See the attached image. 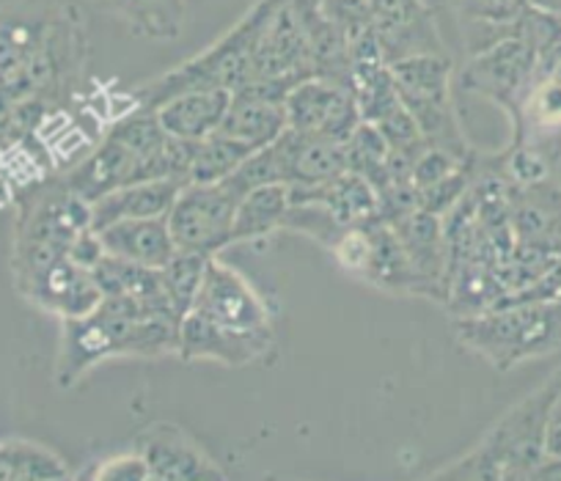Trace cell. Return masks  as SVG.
Listing matches in <instances>:
<instances>
[{
	"instance_id": "cell-1",
	"label": "cell",
	"mask_w": 561,
	"mask_h": 481,
	"mask_svg": "<svg viewBox=\"0 0 561 481\" xmlns=\"http://www.w3.org/2000/svg\"><path fill=\"white\" fill-rule=\"evenodd\" d=\"M180 317L135 302L129 297H102L94 311L64 319L58 347V386L69 388L102 360L163 358L176 355Z\"/></svg>"
},
{
	"instance_id": "cell-2",
	"label": "cell",
	"mask_w": 561,
	"mask_h": 481,
	"mask_svg": "<svg viewBox=\"0 0 561 481\" xmlns=\"http://www.w3.org/2000/svg\"><path fill=\"white\" fill-rule=\"evenodd\" d=\"M561 375L528 393L520 404L510 410L471 451L462 454L444 470L430 473V479L462 481H520L531 479L534 468L545 459V426L548 410L559 391Z\"/></svg>"
},
{
	"instance_id": "cell-3",
	"label": "cell",
	"mask_w": 561,
	"mask_h": 481,
	"mask_svg": "<svg viewBox=\"0 0 561 481\" xmlns=\"http://www.w3.org/2000/svg\"><path fill=\"white\" fill-rule=\"evenodd\" d=\"M455 333L495 369H515L561 347V300L501 302L460 317Z\"/></svg>"
},
{
	"instance_id": "cell-4",
	"label": "cell",
	"mask_w": 561,
	"mask_h": 481,
	"mask_svg": "<svg viewBox=\"0 0 561 481\" xmlns=\"http://www.w3.org/2000/svg\"><path fill=\"white\" fill-rule=\"evenodd\" d=\"M284 0H256L251 12L234 25L226 36H220L209 50L180 67L169 69L160 78L138 85L133 91L135 105L158 107L169 96L180 94L187 89H226L237 91L251 78L253 53H256L259 36L267 28L270 18L278 12Z\"/></svg>"
},
{
	"instance_id": "cell-5",
	"label": "cell",
	"mask_w": 561,
	"mask_h": 481,
	"mask_svg": "<svg viewBox=\"0 0 561 481\" xmlns=\"http://www.w3.org/2000/svg\"><path fill=\"white\" fill-rule=\"evenodd\" d=\"M388 67H391L399 100L415 118L424 140L430 146H440V149L462 157V160L473 157L462 138L460 124H457L455 105H451L455 67H451L449 56L446 53H415V56L397 58Z\"/></svg>"
},
{
	"instance_id": "cell-6",
	"label": "cell",
	"mask_w": 561,
	"mask_h": 481,
	"mask_svg": "<svg viewBox=\"0 0 561 481\" xmlns=\"http://www.w3.org/2000/svg\"><path fill=\"white\" fill-rule=\"evenodd\" d=\"M242 193L224 182H187L169 213V229L176 251L215 256L231 245L237 202Z\"/></svg>"
},
{
	"instance_id": "cell-7",
	"label": "cell",
	"mask_w": 561,
	"mask_h": 481,
	"mask_svg": "<svg viewBox=\"0 0 561 481\" xmlns=\"http://www.w3.org/2000/svg\"><path fill=\"white\" fill-rule=\"evenodd\" d=\"M534 83H537V53L520 36H506L499 45L471 56L457 75V85L462 91L488 96L504 107L510 118L515 116Z\"/></svg>"
},
{
	"instance_id": "cell-8",
	"label": "cell",
	"mask_w": 561,
	"mask_h": 481,
	"mask_svg": "<svg viewBox=\"0 0 561 481\" xmlns=\"http://www.w3.org/2000/svg\"><path fill=\"white\" fill-rule=\"evenodd\" d=\"M191 308L229 331L245 333V336H273L270 311L256 289L237 270L218 262L215 256L209 259L207 273H204Z\"/></svg>"
},
{
	"instance_id": "cell-9",
	"label": "cell",
	"mask_w": 561,
	"mask_h": 481,
	"mask_svg": "<svg viewBox=\"0 0 561 481\" xmlns=\"http://www.w3.org/2000/svg\"><path fill=\"white\" fill-rule=\"evenodd\" d=\"M284 107H287L289 129L331 138L336 144H344L350 133L364 122L350 85L320 78V75L293 85L289 94L284 96Z\"/></svg>"
},
{
	"instance_id": "cell-10",
	"label": "cell",
	"mask_w": 561,
	"mask_h": 481,
	"mask_svg": "<svg viewBox=\"0 0 561 481\" xmlns=\"http://www.w3.org/2000/svg\"><path fill=\"white\" fill-rule=\"evenodd\" d=\"M135 451L147 459L152 481H220L224 470L174 424H154L135 437Z\"/></svg>"
},
{
	"instance_id": "cell-11",
	"label": "cell",
	"mask_w": 561,
	"mask_h": 481,
	"mask_svg": "<svg viewBox=\"0 0 561 481\" xmlns=\"http://www.w3.org/2000/svg\"><path fill=\"white\" fill-rule=\"evenodd\" d=\"M273 336H245L215 325L198 311H185L176 331V355L182 360H218L224 366H245L273 350Z\"/></svg>"
},
{
	"instance_id": "cell-12",
	"label": "cell",
	"mask_w": 561,
	"mask_h": 481,
	"mask_svg": "<svg viewBox=\"0 0 561 481\" xmlns=\"http://www.w3.org/2000/svg\"><path fill=\"white\" fill-rule=\"evenodd\" d=\"M18 280L23 295H28L36 306L47 308V311L61 313L64 319L83 317V313L94 311L102 300V291L91 270L80 267L69 256Z\"/></svg>"
},
{
	"instance_id": "cell-13",
	"label": "cell",
	"mask_w": 561,
	"mask_h": 481,
	"mask_svg": "<svg viewBox=\"0 0 561 481\" xmlns=\"http://www.w3.org/2000/svg\"><path fill=\"white\" fill-rule=\"evenodd\" d=\"M140 180H149L147 163L113 135H105V140L89 157H83V163H78L64 176L69 191H75L89 204Z\"/></svg>"
},
{
	"instance_id": "cell-14",
	"label": "cell",
	"mask_w": 561,
	"mask_h": 481,
	"mask_svg": "<svg viewBox=\"0 0 561 481\" xmlns=\"http://www.w3.org/2000/svg\"><path fill=\"white\" fill-rule=\"evenodd\" d=\"M273 146L278 154L280 180L289 187H314L347 171L344 146L331 138L295 133L287 127L273 140Z\"/></svg>"
},
{
	"instance_id": "cell-15",
	"label": "cell",
	"mask_w": 561,
	"mask_h": 481,
	"mask_svg": "<svg viewBox=\"0 0 561 481\" xmlns=\"http://www.w3.org/2000/svg\"><path fill=\"white\" fill-rule=\"evenodd\" d=\"M284 129H287L284 96L259 89V85H242V89L231 91L229 111L220 124V133L231 135L256 151L273 144Z\"/></svg>"
},
{
	"instance_id": "cell-16",
	"label": "cell",
	"mask_w": 561,
	"mask_h": 481,
	"mask_svg": "<svg viewBox=\"0 0 561 481\" xmlns=\"http://www.w3.org/2000/svg\"><path fill=\"white\" fill-rule=\"evenodd\" d=\"M187 182L180 180H140L124 185L91 204V229L100 231L118 220L169 218L176 196Z\"/></svg>"
},
{
	"instance_id": "cell-17",
	"label": "cell",
	"mask_w": 561,
	"mask_h": 481,
	"mask_svg": "<svg viewBox=\"0 0 561 481\" xmlns=\"http://www.w3.org/2000/svg\"><path fill=\"white\" fill-rule=\"evenodd\" d=\"M107 256L160 270L176 253L169 218L118 220L96 231Z\"/></svg>"
},
{
	"instance_id": "cell-18",
	"label": "cell",
	"mask_w": 561,
	"mask_h": 481,
	"mask_svg": "<svg viewBox=\"0 0 561 481\" xmlns=\"http://www.w3.org/2000/svg\"><path fill=\"white\" fill-rule=\"evenodd\" d=\"M231 91L226 89H187L169 96L154 107L160 124L180 140H202L218 133L229 111Z\"/></svg>"
},
{
	"instance_id": "cell-19",
	"label": "cell",
	"mask_w": 561,
	"mask_h": 481,
	"mask_svg": "<svg viewBox=\"0 0 561 481\" xmlns=\"http://www.w3.org/2000/svg\"><path fill=\"white\" fill-rule=\"evenodd\" d=\"M293 202H314L331 215L336 224L355 226L380 215V198L377 191L353 171H342L333 180L314 187H289Z\"/></svg>"
},
{
	"instance_id": "cell-20",
	"label": "cell",
	"mask_w": 561,
	"mask_h": 481,
	"mask_svg": "<svg viewBox=\"0 0 561 481\" xmlns=\"http://www.w3.org/2000/svg\"><path fill=\"white\" fill-rule=\"evenodd\" d=\"M91 275H94L102 297H129V300L144 302V306L158 308V311L182 319V313L176 311L169 291H165L160 270L124 262V259L107 256L105 253V256L91 267Z\"/></svg>"
},
{
	"instance_id": "cell-21",
	"label": "cell",
	"mask_w": 561,
	"mask_h": 481,
	"mask_svg": "<svg viewBox=\"0 0 561 481\" xmlns=\"http://www.w3.org/2000/svg\"><path fill=\"white\" fill-rule=\"evenodd\" d=\"M289 207H293V196H289V185L284 182H270V185H256L245 191L237 202L231 245L262 240V237L284 229Z\"/></svg>"
},
{
	"instance_id": "cell-22",
	"label": "cell",
	"mask_w": 561,
	"mask_h": 481,
	"mask_svg": "<svg viewBox=\"0 0 561 481\" xmlns=\"http://www.w3.org/2000/svg\"><path fill=\"white\" fill-rule=\"evenodd\" d=\"M102 12L149 39H174L185 23V0H94Z\"/></svg>"
},
{
	"instance_id": "cell-23",
	"label": "cell",
	"mask_w": 561,
	"mask_h": 481,
	"mask_svg": "<svg viewBox=\"0 0 561 481\" xmlns=\"http://www.w3.org/2000/svg\"><path fill=\"white\" fill-rule=\"evenodd\" d=\"M253 154L251 146L240 144L226 133H213L202 140H191V169L187 182H224Z\"/></svg>"
},
{
	"instance_id": "cell-24",
	"label": "cell",
	"mask_w": 561,
	"mask_h": 481,
	"mask_svg": "<svg viewBox=\"0 0 561 481\" xmlns=\"http://www.w3.org/2000/svg\"><path fill=\"white\" fill-rule=\"evenodd\" d=\"M342 146L347 171L364 176L377 193L386 191L388 182H391V171H388L391 146H388L386 135L371 122H360Z\"/></svg>"
},
{
	"instance_id": "cell-25",
	"label": "cell",
	"mask_w": 561,
	"mask_h": 481,
	"mask_svg": "<svg viewBox=\"0 0 561 481\" xmlns=\"http://www.w3.org/2000/svg\"><path fill=\"white\" fill-rule=\"evenodd\" d=\"M69 479L67 462L50 448L14 440L0 446V481H58Z\"/></svg>"
},
{
	"instance_id": "cell-26",
	"label": "cell",
	"mask_w": 561,
	"mask_h": 481,
	"mask_svg": "<svg viewBox=\"0 0 561 481\" xmlns=\"http://www.w3.org/2000/svg\"><path fill=\"white\" fill-rule=\"evenodd\" d=\"M528 7V0H455L462 28H479L490 45L515 36V23Z\"/></svg>"
},
{
	"instance_id": "cell-27",
	"label": "cell",
	"mask_w": 561,
	"mask_h": 481,
	"mask_svg": "<svg viewBox=\"0 0 561 481\" xmlns=\"http://www.w3.org/2000/svg\"><path fill=\"white\" fill-rule=\"evenodd\" d=\"M209 259L213 256H204V253L176 251L174 256L160 267L165 291H169L171 302H174V308L180 313H185L187 308L193 306V297H196L198 286H202Z\"/></svg>"
},
{
	"instance_id": "cell-28",
	"label": "cell",
	"mask_w": 561,
	"mask_h": 481,
	"mask_svg": "<svg viewBox=\"0 0 561 481\" xmlns=\"http://www.w3.org/2000/svg\"><path fill=\"white\" fill-rule=\"evenodd\" d=\"M468 160H471V157H468ZM468 160H462V157L451 154V151H446V149H440V146H430L427 144V146H424V151L415 157L413 174H410V180H413L415 191H421V187L435 185V182H440L444 176L460 171L462 165L468 163Z\"/></svg>"
},
{
	"instance_id": "cell-29",
	"label": "cell",
	"mask_w": 561,
	"mask_h": 481,
	"mask_svg": "<svg viewBox=\"0 0 561 481\" xmlns=\"http://www.w3.org/2000/svg\"><path fill=\"white\" fill-rule=\"evenodd\" d=\"M89 476L100 481H152L147 459L140 457L135 448L127 454H116V457L102 459Z\"/></svg>"
},
{
	"instance_id": "cell-30",
	"label": "cell",
	"mask_w": 561,
	"mask_h": 481,
	"mask_svg": "<svg viewBox=\"0 0 561 481\" xmlns=\"http://www.w3.org/2000/svg\"><path fill=\"white\" fill-rule=\"evenodd\" d=\"M545 454L561 457V382L556 391L553 404L548 410V426H545Z\"/></svg>"
},
{
	"instance_id": "cell-31",
	"label": "cell",
	"mask_w": 561,
	"mask_h": 481,
	"mask_svg": "<svg viewBox=\"0 0 561 481\" xmlns=\"http://www.w3.org/2000/svg\"><path fill=\"white\" fill-rule=\"evenodd\" d=\"M528 3L537 9H545V12L561 14V0H528Z\"/></svg>"
}]
</instances>
